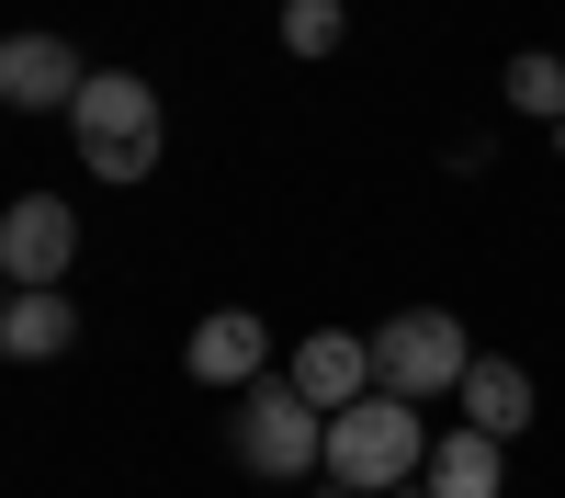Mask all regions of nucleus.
Here are the masks:
<instances>
[{
    "label": "nucleus",
    "mask_w": 565,
    "mask_h": 498,
    "mask_svg": "<svg viewBox=\"0 0 565 498\" xmlns=\"http://www.w3.org/2000/svg\"><path fill=\"white\" fill-rule=\"evenodd\" d=\"M430 465V420H418V396H385L373 385L362 407H340L328 420V487H351V498H407V476Z\"/></svg>",
    "instance_id": "obj_1"
},
{
    "label": "nucleus",
    "mask_w": 565,
    "mask_h": 498,
    "mask_svg": "<svg viewBox=\"0 0 565 498\" xmlns=\"http://www.w3.org/2000/svg\"><path fill=\"white\" fill-rule=\"evenodd\" d=\"M68 136H79V170L90 181H148L159 148H170V114H159V91L136 80V68H90V91L68 103Z\"/></svg>",
    "instance_id": "obj_2"
},
{
    "label": "nucleus",
    "mask_w": 565,
    "mask_h": 498,
    "mask_svg": "<svg viewBox=\"0 0 565 498\" xmlns=\"http://www.w3.org/2000/svg\"><path fill=\"white\" fill-rule=\"evenodd\" d=\"M226 453H238L249 476H271V487H306V476L328 465V420H317L282 374H260L249 396H226Z\"/></svg>",
    "instance_id": "obj_3"
},
{
    "label": "nucleus",
    "mask_w": 565,
    "mask_h": 498,
    "mask_svg": "<svg viewBox=\"0 0 565 498\" xmlns=\"http://www.w3.org/2000/svg\"><path fill=\"white\" fill-rule=\"evenodd\" d=\"M463 374H476V340H463L452 306H396L373 329V385L385 396H452Z\"/></svg>",
    "instance_id": "obj_4"
},
{
    "label": "nucleus",
    "mask_w": 565,
    "mask_h": 498,
    "mask_svg": "<svg viewBox=\"0 0 565 498\" xmlns=\"http://www.w3.org/2000/svg\"><path fill=\"white\" fill-rule=\"evenodd\" d=\"M68 261H79V215H68L57 193L0 204V272H12V295H57Z\"/></svg>",
    "instance_id": "obj_5"
},
{
    "label": "nucleus",
    "mask_w": 565,
    "mask_h": 498,
    "mask_svg": "<svg viewBox=\"0 0 565 498\" xmlns=\"http://www.w3.org/2000/svg\"><path fill=\"white\" fill-rule=\"evenodd\" d=\"M79 91H90V68H79V45L68 34H0V103H12V114H68L79 103Z\"/></svg>",
    "instance_id": "obj_6"
},
{
    "label": "nucleus",
    "mask_w": 565,
    "mask_h": 498,
    "mask_svg": "<svg viewBox=\"0 0 565 498\" xmlns=\"http://www.w3.org/2000/svg\"><path fill=\"white\" fill-rule=\"evenodd\" d=\"M181 374L215 385V396H249L271 374V329H260L249 306H215V317H193V340H181Z\"/></svg>",
    "instance_id": "obj_7"
},
{
    "label": "nucleus",
    "mask_w": 565,
    "mask_h": 498,
    "mask_svg": "<svg viewBox=\"0 0 565 498\" xmlns=\"http://www.w3.org/2000/svg\"><path fill=\"white\" fill-rule=\"evenodd\" d=\"M282 385H295L317 420H340V407L373 396V340H362V329H306L295 362H282Z\"/></svg>",
    "instance_id": "obj_8"
},
{
    "label": "nucleus",
    "mask_w": 565,
    "mask_h": 498,
    "mask_svg": "<svg viewBox=\"0 0 565 498\" xmlns=\"http://www.w3.org/2000/svg\"><path fill=\"white\" fill-rule=\"evenodd\" d=\"M452 396H463V431H487V442H521V431H532V407H543L532 374H521L509 351H476V374H463Z\"/></svg>",
    "instance_id": "obj_9"
},
{
    "label": "nucleus",
    "mask_w": 565,
    "mask_h": 498,
    "mask_svg": "<svg viewBox=\"0 0 565 498\" xmlns=\"http://www.w3.org/2000/svg\"><path fill=\"white\" fill-rule=\"evenodd\" d=\"M498 487H509V442L487 431H441L430 465H418V498H498Z\"/></svg>",
    "instance_id": "obj_10"
},
{
    "label": "nucleus",
    "mask_w": 565,
    "mask_h": 498,
    "mask_svg": "<svg viewBox=\"0 0 565 498\" xmlns=\"http://www.w3.org/2000/svg\"><path fill=\"white\" fill-rule=\"evenodd\" d=\"M68 340H79L68 295H12V317H0V351H12V362H57Z\"/></svg>",
    "instance_id": "obj_11"
},
{
    "label": "nucleus",
    "mask_w": 565,
    "mask_h": 498,
    "mask_svg": "<svg viewBox=\"0 0 565 498\" xmlns=\"http://www.w3.org/2000/svg\"><path fill=\"white\" fill-rule=\"evenodd\" d=\"M498 103H509V114H532V125L554 136V125H565V57H543V45H521V57L498 68Z\"/></svg>",
    "instance_id": "obj_12"
},
{
    "label": "nucleus",
    "mask_w": 565,
    "mask_h": 498,
    "mask_svg": "<svg viewBox=\"0 0 565 498\" xmlns=\"http://www.w3.org/2000/svg\"><path fill=\"white\" fill-rule=\"evenodd\" d=\"M340 34H351L340 0H282V45H295V57H340Z\"/></svg>",
    "instance_id": "obj_13"
},
{
    "label": "nucleus",
    "mask_w": 565,
    "mask_h": 498,
    "mask_svg": "<svg viewBox=\"0 0 565 498\" xmlns=\"http://www.w3.org/2000/svg\"><path fill=\"white\" fill-rule=\"evenodd\" d=\"M0 317H12V272H0Z\"/></svg>",
    "instance_id": "obj_14"
},
{
    "label": "nucleus",
    "mask_w": 565,
    "mask_h": 498,
    "mask_svg": "<svg viewBox=\"0 0 565 498\" xmlns=\"http://www.w3.org/2000/svg\"><path fill=\"white\" fill-rule=\"evenodd\" d=\"M407 498H418V487H407Z\"/></svg>",
    "instance_id": "obj_15"
}]
</instances>
